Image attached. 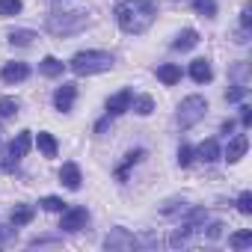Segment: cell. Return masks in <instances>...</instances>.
<instances>
[{"label":"cell","instance_id":"cell-1","mask_svg":"<svg viewBox=\"0 0 252 252\" xmlns=\"http://www.w3.org/2000/svg\"><path fill=\"white\" fill-rule=\"evenodd\" d=\"M116 21L125 33H131V36H140L152 27L155 21V12L158 6L152 3V0H122V3H116Z\"/></svg>","mask_w":252,"mask_h":252},{"label":"cell","instance_id":"cell-2","mask_svg":"<svg viewBox=\"0 0 252 252\" xmlns=\"http://www.w3.org/2000/svg\"><path fill=\"white\" fill-rule=\"evenodd\" d=\"M113 54L107 51H80L71 57L68 68L77 74V77H89V74H101V71H110L113 68Z\"/></svg>","mask_w":252,"mask_h":252},{"label":"cell","instance_id":"cell-3","mask_svg":"<svg viewBox=\"0 0 252 252\" xmlns=\"http://www.w3.org/2000/svg\"><path fill=\"white\" fill-rule=\"evenodd\" d=\"M86 24H89L86 12H51L48 15V30L54 36H74L86 30Z\"/></svg>","mask_w":252,"mask_h":252},{"label":"cell","instance_id":"cell-4","mask_svg":"<svg viewBox=\"0 0 252 252\" xmlns=\"http://www.w3.org/2000/svg\"><path fill=\"white\" fill-rule=\"evenodd\" d=\"M208 113V101L202 95H187L178 107V125L181 128H193V125Z\"/></svg>","mask_w":252,"mask_h":252},{"label":"cell","instance_id":"cell-5","mask_svg":"<svg viewBox=\"0 0 252 252\" xmlns=\"http://www.w3.org/2000/svg\"><path fill=\"white\" fill-rule=\"evenodd\" d=\"M86 222H89V211L80 208V205H74V208H65V211H63L60 228H63V231H83Z\"/></svg>","mask_w":252,"mask_h":252},{"label":"cell","instance_id":"cell-6","mask_svg":"<svg viewBox=\"0 0 252 252\" xmlns=\"http://www.w3.org/2000/svg\"><path fill=\"white\" fill-rule=\"evenodd\" d=\"M30 146H33V137H30V131H21L12 143H9V152H6V169H12L27 152H30Z\"/></svg>","mask_w":252,"mask_h":252},{"label":"cell","instance_id":"cell-7","mask_svg":"<svg viewBox=\"0 0 252 252\" xmlns=\"http://www.w3.org/2000/svg\"><path fill=\"white\" fill-rule=\"evenodd\" d=\"M74 98H77V86H74V83H63V86L54 92V107H57L60 113H68V110L74 107Z\"/></svg>","mask_w":252,"mask_h":252},{"label":"cell","instance_id":"cell-8","mask_svg":"<svg viewBox=\"0 0 252 252\" xmlns=\"http://www.w3.org/2000/svg\"><path fill=\"white\" fill-rule=\"evenodd\" d=\"M131 101H134V92L131 89H122V92H116L110 101H107V116L113 119V116H122L125 110L131 107Z\"/></svg>","mask_w":252,"mask_h":252},{"label":"cell","instance_id":"cell-9","mask_svg":"<svg viewBox=\"0 0 252 252\" xmlns=\"http://www.w3.org/2000/svg\"><path fill=\"white\" fill-rule=\"evenodd\" d=\"M0 77H3V83H21L30 77V68L24 63H6L3 71H0Z\"/></svg>","mask_w":252,"mask_h":252},{"label":"cell","instance_id":"cell-10","mask_svg":"<svg viewBox=\"0 0 252 252\" xmlns=\"http://www.w3.org/2000/svg\"><path fill=\"white\" fill-rule=\"evenodd\" d=\"M104 246H107V249H131V246H137V240L125 231V228H116L113 234H107Z\"/></svg>","mask_w":252,"mask_h":252},{"label":"cell","instance_id":"cell-11","mask_svg":"<svg viewBox=\"0 0 252 252\" xmlns=\"http://www.w3.org/2000/svg\"><path fill=\"white\" fill-rule=\"evenodd\" d=\"M246 149H249V137H246V134H237V137L228 143V149H225V160H228V163H237V160L246 155Z\"/></svg>","mask_w":252,"mask_h":252},{"label":"cell","instance_id":"cell-12","mask_svg":"<svg viewBox=\"0 0 252 252\" xmlns=\"http://www.w3.org/2000/svg\"><path fill=\"white\" fill-rule=\"evenodd\" d=\"M190 77H193L196 83H208V80L214 77V68H211V63H208L205 57L193 60V63H190Z\"/></svg>","mask_w":252,"mask_h":252},{"label":"cell","instance_id":"cell-13","mask_svg":"<svg viewBox=\"0 0 252 252\" xmlns=\"http://www.w3.org/2000/svg\"><path fill=\"white\" fill-rule=\"evenodd\" d=\"M60 181L68 187V190H80V169H77V163H63V169H60Z\"/></svg>","mask_w":252,"mask_h":252},{"label":"cell","instance_id":"cell-14","mask_svg":"<svg viewBox=\"0 0 252 252\" xmlns=\"http://www.w3.org/2000/svg\"><path fill=\"white\" fill-rule=\"evenodd\" d=\"M193 158H199L202 163H214V160H220V146H217V140H205V143L193 152Z\"/></svg>","mask_w":252,"mask_h":252},{"label":"cell","instance_id":"cell-15","mask_svg":"<svg viewBox=\"0 0 252 252\" xmlns=\"http://www.w3.org/2000/svg\"><path fill=\"white\" fill-rule=\"evenodd\" d=\"M196 45H199V33H196V30H181V33L175 36V42H172L175 51H190V48H196Z\"/></svg>","mask_w":252,"mask_h":252},{"label":"cell","instance_id":"cell-16","mask_svg":"<svg viewBox=\"0 0 252 252\" xmlns=\"http://www.w3.org/2000/svg\"><path fill=\"white\" fill-rule=\"evenodd\" d=\"M158 77H160V83H166V86H175V83L181 80V68H178L175 63H163V65L158 68Z\"/></svg>","mask_w":252,"mask_h":252},{"label":"cell","instance_id":"cell-17","mask_svg":"<svg viewBox=\"0 0 252 252\" xmlns=\"http://www.w3.org/2000/svg\"><path fill=\"white\" fill-rule=\"evenodd\" d=\"M39 68H42L45 77H60V74L65 71V63H60L57 57H45V60L39 63Z\"/></svg>","mask_w":252,"mask_h":252},{"label":"cell","instance_id":"cell-18","mask_svg":"<svg viewBox=\"0 0 252 252\" xmlns=\"http://www.w3.org/2000/svg\"><path fill=\"white\" fill-rule=\"evenodd\" d=\"M33 217H36V211L30 205H15L9 220H12V225H27V222H33Z\"/></svg>","mask_w":252,"mask_h":252},{"label":"cell","instance_id":"cell-19","mask_svg":"<svg viewBox=\"0 0 252 252\" xmlns=\"http://www.w3.org/2000/svg\"><path fill=\"white\" fill-rule=\"evenodd\" d=\"M36 143H39V152H42L45 158H57V149H60V146H57V140H54V134H45V131H42Z\"/></svg>","mask_w":252,"mask_h":252},{"label":"cell","instance_id":"cell-20","mask_svg":"<svg viewBox=\"0 0 252 252\" xmlns=\"http://www.w3.org/2000/svg\"><path fill=\"white\" fill-rule=\"evenodd\" d=\"M131 107H134L137 116H149V113L155 110V98H152V95H140V98L131 101Z\"/></svg>","mask_w":252,"mask_h":252},{"label":"cell","instance_id":"cell-21","mask_svg":"<svg viewBox=\"0 0 252 252\" xmlns=\"http://www.w3.org/2000/svg\"><path fill=\"white\" fill-rule=\"evenodd\" d=\"M193 9L205 18H214L217 15V0H193Z\"/></svg>","mask_w":252,"mask_h":252},{"label":"cell","instance_id":"cell-22","mask_svg":"<svg viewBox=\"0 0 252 252\" xmlns=\"http://www.w3.org/2000/svg\"><path fill=\"white\" fill-rule=\"evenodd\" d=\"M143 158H146V152H143V149H137V152H128V155H125V163L119 166V178H125V172H128V166L140 163Z\"/></svg>","mask_w":252,"mask_h":252},{"label":"cell","instance_id":"cell-23","mask_svg":"<svg viewBox=\"0 0 252 252\" xmlns=\"http://www.w3.org/2000/svg\"><path fill=\"white\" fill-rule=\"evenodd\" d=\"M33 39H36L33 30H12V33H9V42H12V45H30Z\"/></svg>","mask_w":252,"mask_h":252},{"label":"cell","instance_id":"cell-24","mask_svg":"<svg viewBox=\"0 0 252 252\" xmlns=\"http://www.w3.org/2000/svg\"><path fill=\"white\" fill-rule=\"evenodd\" d=\"M234 249H246V246H252V231L246 228V231H237V234H231V240H228Z\"/></svg>","mask_w":252,"mask_h":252},{"label":"cell","instance_id":"cell-25","mask_svg":"<svg viewBox=\"0 0 252 252\" xmlns=\"http://www.w3.org/2000/svg\"><path fill=\"white\" fill-rule=\"evenodd\" d=\"M18 107H21V104H18L15 98H9V95H6V98H0V116H3V119L15 116V113H18Z\"/></svg>","mask_w":252,"mask_h":252},{"label":"cell","instance_id":"cell-26","mask_svg":"<svg viewBox=\"0 0 252 252\" xmlns=\"http://www.w3.org/2000/svg\"><path fill=\"white\" fill-rule=\"evenodd\" d=\"M24 9L21 0H0V15H18Z\"/></svg>","mask_w":252,"mask_h":252},{"label":"cell","instance_id":"cell-27","mask_svg":"<svg viewBox=\"0 0 252 252\" xmlns=\"http://www.w3.org/2000/svg\"><path fill=\"white\" fill-rule=\"evenodd\" d=\"M39 205H42L45 211H65V202H63V199H57V196H45Z\"/></svg>","mask_w":252,"mask_h":252},{"label":"cell","instance_id":"cell-28","mask_svg":"<svg viewBox=\"0 0 252 252\" xmlns=\"http://www.w3.org/2000/svg\"><path fill=\"white\" fill-rule=\"evenodd\" d=\"M237 211H240V214H252V193H249V190L240 193V199H237Z\"/></svg>","mask_w":252,"mask_h":252},{"label":"cell","instance_id":"cell-29","mask_svg":"<svg viewBox=\"0 0 252 252\" xmlns=\"http://www.w3.org/2000/svg\"><path fill=\"white\" fill-rule=\"evenodd\" d=\"M193 163V149L190 146H181L178 149V166H190Z\"/></svg>","mask_w":252,"mask_h":252},{"label":"cell","instance_id":"cell-30","mask_svg":"<svg viewBox=\"0 0 252 252\" xmlns=\"http://www.w3.org/2000/svg\"><path fill=\"white\" fill-rule=\"evenodd\" d=\"M243 95H246V83H237L234 89H228V92H225V98H228V101H240Z\"/></svg>","mask_w":252,"mask_h":252},{"label":"cell","instance_id":"cell-31","mask_svg":"<svg viewBox=\"0 0 252 252\" xmlns=\"http://www.w3.org/2000/svg\"><path fill=\"white\" fill-rule=\"evenodd\" d=\"M240 24H243V30H249V24H252V15H249V6H243V12H240Z\"/></svg>","mask_w":252,"mask_h":252},{"label":"cell","instance_id":"cell-32","mask_svg":"<svg viewBox=\"0 0 252 252\" xmlns=\"http://www.w3.org/2000/svg\"><path fill=\"white\" fill-rule=\"evenodd\" d=\"M243 113H240V122H243V128H249V122H252V110L249 107H240Z\"/></svg>","mask_w":252,"mask_h":252},{"label":"cell","instance_id":"cell-33","mask_svg":"<svg viewBox=\"0 0 252 252\" xmlns=\"http://www.w3.org/2000/svg\"><path fill=\"white\" fill-rule=\"evenodd\" d=\"M222 228H225L222 222H214V225L208 228V237H220V231H222Z\"/></svg>","mask_w":252,"mask_h":252},{"label":"cell","instance_id":"cell-34","mask_svg":"<svg viewBox=\"0 0 252 252\" xmlns=\"http://www.w3.org/2000/svg\"><path fill=\"white\" fill-rule=\"evenodd\" d=\"M12 237V228H3V225H0V243H6Z\"/></svg>","mask_w":252,"mask_h":252},{"label":"cell","instance_id":"cell-35","mask_svg":"<svg viewBox=\"0 0 252 252\" xmlns=\"http://www.w3.org/2000/svg\"><path fill=\"white\" fill-rule=\"evenodd\" d=\"M231 131H234V122H231V119L222 122V134H231Z\"/></svg>","mask_w":252,"mask_h":252}]
</instances>
